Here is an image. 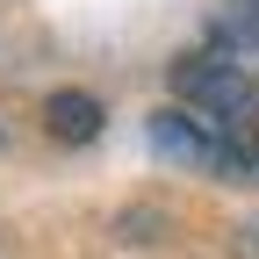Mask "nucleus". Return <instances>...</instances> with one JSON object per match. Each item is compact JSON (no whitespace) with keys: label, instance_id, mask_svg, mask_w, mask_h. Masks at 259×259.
I'll return each instance as SVG.
<instances>
[{"label":"nucleus","instance_id":"obj_1","mask_svg":"<svg viewBox=\"0 0 259 259\" xmlns=\"http://www.w3.org/2000/svg\"><path fill=\"white\" fill-rule=\"evenodd\" d=\"M173 94H180V108L194 122H209L216 137H231L252 151L259 137V87L245 79V65L231 51H187L173 58Z\"/></svg>","mask_w":259,"mask_h":259},{"label":"nucleus","instance_id":"obj_2","mask_svg":"<svg viewBox=\"0 0 259 259\" xmlns=\"http://www.w3.org/2000/svg\"><path fill=\"white\" fill-rule=\"evenodd\" d=\"M151 151L173 158V166H202V173H216V180H245V173H252V151L231 144V137H216V130L194 122L187 108H158V115H151Z\"/></svg>","mask_w":259,"mask_h":259},{"label":"nucleus","instance_id":"obj_3","mask_svg":"<svg viewBox=\"0 0 259 259\" xmlns=\"http://www.w3.org/2000/svg\"><path fill=\"white\" fill-rule=\"evenodd\" d=\"M44 130H51L58 144H94V137H101V101L79 94V87H58L51 101H44Z\"/></svg>","mask_w":259,"mask_h":259},{"label":"nucleus","instance_id":"obj_4","mask_svg":"<svg viewBox=\"0 0 259 259\" xmlns=\"http://www.w3.org/2000/svg\"><path fill=\"white\" fill-rule=\"evenodd\" d=\"M223 44H259V0H231V15L216 22V51Z\"/></svg>","mask_w":259,"mask_h":259}]
</instances>
